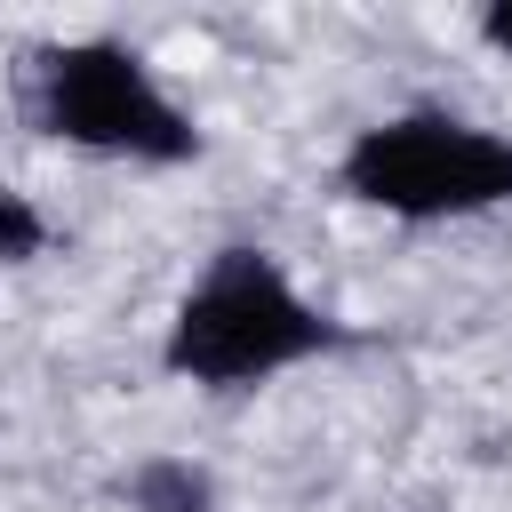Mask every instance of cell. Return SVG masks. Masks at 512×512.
<instances>
[{
  "label": "cell",
  "mask_w": 512,
  "mask_h": 512,
  "mask_svg": "<svg viewBox=\"0 0 512 512\" xmlns=\"http://www.w3.org/2000/svg\"><path fill=\"white\" fill-rule=\"evenodd\" d=\"M344 192L408 224L480 216L512 200V136L456 112H392L344 144Z\"/></svg>",
  "instance_id": "obj_3"
},
{
  "label": "cell",
  "mask_w": 512,
  "mask_h": 512,
  "mask_svg": "<svg viewBox=\"0 0 512 512\" xmlns=\"http://www.w3.org/2000/svg\"><path fill=\"white\" fill-rule=\"evenodd\" d=\"M344 328L296 296V280L280 272L272 248H216L208 272L192 280V296L176 304L168 320V344H160V368L168 376H192L208 392H240V384H264L312 352H336Z\"/></svg>",
  "instance_id": "obj_1"
},
{
  "label": "cell",
  "mask_w": 512,
  "mask_h": 512,
  "mask_svg": "<svg viewBox=\"0 0 512 512\" xmlns=\"http://www.w3.org/2000/svg\"><path fill=\"white\" fill-rule=\"evenodd\" d=\"M24 120L56 144L104 152V160H144V168H184L200 160L192 112L152 80V64L128 40H56L24 56Z\"/></svg>",
  "instance_id": "obj_2"
},
{
  "label": "cell",
  "mask_w": 512,
  "mask_h": 512,
  "mask_svg": "<svg viewBox=\"0 0 512 512\" xmlns=\"http://www.w3.org/2000/svg\"><path fill=\"white\" fill-rule=\"evenodd\" d=\"M112 504L120 512H216V480L192 456H136L112 480Z\"/></svg>",
  "instance_id": "obj_4"
},
{
  "label": "cell",
  "mask_w": 512,
  "mask_h": 512,
  "mask_svg": "<svg viewBox=\"0 0 512 512\" xmlns=\"http://www.w3.org/2000/svg\"><path fill=\"white\" fill-rule=\"evenodd\" d=\"M40 248H48V216H40L24 192L0 184V264H32Z\"/></svg>",
  "instance_id": "obj_5"
},
{
  "label": "cell",
  "mask_w": 512,
  "mask_h": 512,
  "mask_svg": "<svg viewBox=\"0 0 512 512\" xmlns=\"http://www.w3.org/2000/svg\"><path fill=\"white\" fill-rule=\"evenodd\" d=\"M480 40H488L496 56H512V0H488V8H480Z\"/></svg>",
  "instance_id": "obj_6"
}]
</instances>
